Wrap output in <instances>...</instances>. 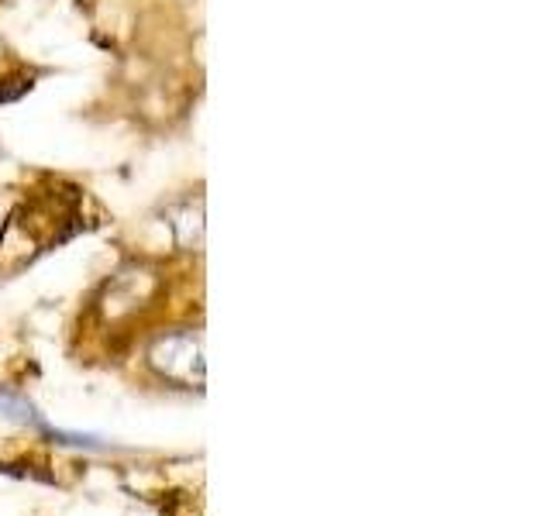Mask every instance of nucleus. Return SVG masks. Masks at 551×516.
<instances>
[{
  "label": "nucleus",
  "mask_w": 551,
  "mask_h": 516,
  "mask_svg": "<svg viewBox=\"0 0 551 516\" xmlns=\"http://www.w3.org/2000/svg\"><path fill=\"white\" fill-rule=\"evenodd\" d=\"M69 221V210L59 207V200H38L31 207H21L18 214L11 217V224L18 228H28L25 234L21 231H7L0 234V272H18L21 265L31 262L38 252H45L49 241L62 238V224Z\"/></svg>",
  "instance_id": "nucleus-1"
},
{
  "label": "nucleus",
  "mask_w": 551,
  "mask_h": 516,
  "mask_svg": "<svg viewBox=\"0 0 551 516\" xmlns=\"http://www.w3.org/2000/svg\"><path fill=\"white\" fill-rule=\"evenodd\" d=\"M149 358L166 379L183 382V386H200L204 382V348H200V341L193 334L162 338Z\"/></svg>",
  "instance_id": "nucleus-2"
}]
</instances>
